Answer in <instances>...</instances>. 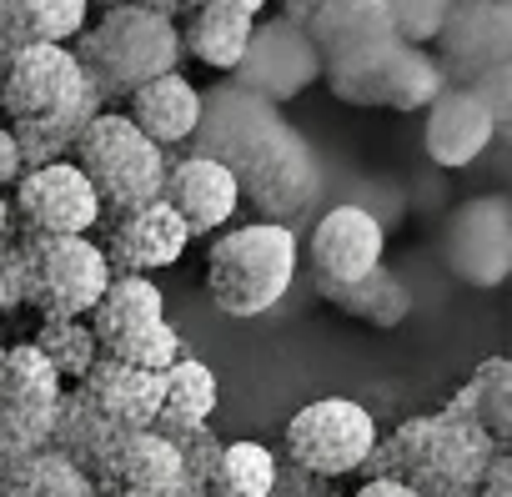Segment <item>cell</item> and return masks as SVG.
Listing matches in <instances>:
<instances>
[{
    "label": "cell",
    "mask_w": 512,
    "mask_h": 497,
    "mask_svg": "<svg viewBox=\"0 0 512 497\" xmlns=\"http://www.w3.org/2000/svg\"><path fill=\"white\" fill-rule=\"evenodd\" d=\"M21 181V156H16V141H11V131L0 126V191L6 186H16Z\"/></svg>",
    "instance_id": "74e56055"
},
{
    "label": "cell",
    "mask_w": 512,
    "mask_h": 497,
    "mask_svg": "<svg viewBox=\"0 0 512 497\" xmlns=\"http://www.w3.org/2000/svg\"><path fill=\"white\" fill-rule=\"evenodd\" d=\"M66 51L76 56L96 101L131 96V91H141L156 76H171L181 66L176 26L156 6H131V0L126 6H106L101 21H91Z\"/></svg>",
    "instance_id": "3957f363"
},
{
    "label": "cell",
    "mask_w": 512,
    "mask_h": 497,
    "mask_svg": "<svg viewBox=\"0 0 512 497\" xmlns=\"http://www.w3.org/2000/svg\"><path fill=\"white\" fill-rule=\"evenodd\" d=\"M121 437H126L121 427H111L106 417H96V412L81 402V392H76V387H66V392H61V402H56V417H51L46 452L66 457L86 482H96V477H101V467L111 462V452H116V442H121Z\"/></svg>",
    "instance_id": "d4e9b609"
},
{
    "label": "cell",
    "mask_w": 512,
    "mask_h": 497,
    "mask_svg": "<svg viewBox=\"0 0 512 497\" xmlns=\"http://www.w3.org/2000/svg\"><path fill=\"white\" fill-rule=\"evenodd\" d=\"M297 277V231L272 221H246L211 241L206 292L221 317H262L272 312Z\"/></svg>",
    "instance_id": "277c9868"
},
{
    "label": "cell",
    "mask_w": 512,
    "mask_h": 497,
    "mask_svg": "<svg viewBox=\"0 0 512 497\" xmlns=\"http://www.w3.org/2000/svg\"><path fill=\"white\" fill-rule=\"evenodd\" d=\"M16 241V297L41 322H86L111 272L91 236H11Z\"/></svg>",
    "instance_id": "5b68a950"
},
{
    "label": "cell",
    "mask_w": 512,
    "mask_h": 497,
    "mask_svg": "<svg viewBox=\"0 0 512 497\" xmlns=\"http://www.w3.org/2000/svg\"><path fill=\"white\" fill-rule=\"evenodd\" d=\"M0 497H96V487L56 452H31L0 477Z\"/></svg>",
    "instance_id": "4dcf8cb0"
},
{
    "label": "cell",
    "mask_w": 512,
    "mask_h": 497,
    "mask_svg": "<svg viewBox=\"0 0 512 497\" xmlns=\"http://www.w3.org/2000/svg\"><path fill=\"white\" fill-rule=\"evenodd\" d=\"M497 452L502 447L487 432H477L467 417L442 407L427 417H407L387 437H377V447L367 452L357 472L362 482L372 477L402 482L412 497H477L487 462Z\"/></svg>",
    "instance_id": "7a4b0ae2"
},
{
    "label": "cell",
    "mask_w": 512,
    "mask_h": 497,
    "mask_svg": "<svg viewBox=\"0 0 512 497\" xmlns=\"http://www.w3.org/2000/svg\"><path fill=\"white\" fill-rule=\"evenodd\" d=\"M106 106L96 101V91L76 96L71 106H61L56 116L46 121H26V126H6L11 141H16V156H21V171H41V166H56V161H71L81 131L101 116Z\"/></svg>",
    "instance_id": "4316f807"
},
{
    "label": "cell",
    "mask_w": 512,
    "mask_h": 497,
    "mask_svg": "<svg viewBox=\"0 0 512 497\" xmlns=\"http://www.w3.org/2000/svg\"><path fill=\"white\" fill-rule=\"evenodd\" d=\"M352 497H412L402 482H387V477H372V482H362Z\"/></svg>",
    "instance_id": "f35d334b"
},
{
    "label": "cell",
    "mask_w": 512,
    "mask_h": 497,
    "mask_svg": "<svg viewBox=\"0 0 512 497\" xmlns=\"http://www.w3.org/2000/svg\"><path fill=\"white\" fill-rule=\"evenodd\" d=\"M151 432H161V437L171 442V452H176V462H181L186 477L211 482V467H216V457H221V442H216L211 427H151Z\"/></svg>",
    "instance_id": "836d02e7"
},
{
    "label": "cell",
    "mask_w": 512,
    "mask_h": 497,
    "mask_svg": "<svg viewBox=\"0 0 512 497\" xmlns=\"http://www.w3.org/2000/svg\"><path fill=\"white\" fill-rule=\"evenodd\" d=\"M307 41L317 51V61H342L372 41H387V0H312V16H307Z\"/></svg>",
    "instance_id": "cb8c5ba5"
},
{
    "label": "cell",
    "mask_w": 512,
    "mask_h": 497,
    "mask_svg": "<svg viewBox=\"0 0 512 497\" xmlns=\"http://www.w3.org/2000/svg\"><path fill=\"white\" fill-rule=\"evenodd\" d=\"M96 221H101L96 191L71 161L21 171L11 201V231L21 226V236H91Z\"/></svg>",
    "instance_id": "5bb4252c"
},
{
    "label": "cell",
    "mask_w": 512,
    "mask_h": 497,
    "mask_svg": "<svg viewBox=\"0 0 512 497\" xmlns=\"http://www.w3.org/2000/svg\"><path fill=\"white\" fill-rule=\"evenodd\" d=\"M462 91H472L477 101H482V111L492 116V126H497V141L512 131V66H492V71H482L477 81H467Z\"/></svg>",
    "instance_id": "e575fe53"
},
{
    "label": "cell",
    "mask_w": 512,
    "mask_h": 497,
    "mask_svg": "<svg viewBox=\"0 0 512 497\" xmlns=\"http://www.w3.org/2000/svg\"><path fill=\"white\" fill-rule=\"evenodd\" d=\"M71 166L86 176V186L96 191V206L101 216H126V211H141L151 201H161V186H166V156L121 116V111H101L76 151H71Z\"/></svg>",
    "instance_id": "8992f818"
},
{
    "label": "cell",
    "mask_w": 512,
    "mask_h": 497,
    "mask_svg": "<svg viewBox=\"0 0 512 497\" xmlns=\"http://www.w3.org/2000/svg\"><path fill=\"white\" fill-rule=\"evenodd\" d=\"M307 246H312V282L347 287V282H357V277L382 267L387 231H382V221L372 211H362L357 201H342L312 226Z\"/></svg>",
    "instance_id": "2e32d148"
},
{
    "label": "cell",
    "mask_w": 512,
    "mask_h": 497,
    "mask_svg": "<svg viewBox=\"0 0 512 497\" xmlns=\"http://www.w3.org/2000/svg\"><path fill=\"white\" fill-rule=\"evenodd\" d=\"M442 21H447V0H387V26H392V41H402V46L427 51V41H437Z\"/></svg>",
    "instance_id": "d6a6232c"
},
{
    "label": "cell",
    "mask_w": 512,
    "mask_h": 497,
    "mask_svg": "<svg viewBox=\"0 0 512 497\" xmlns=\"http://www.w3.org/2000/svg\"><path fill=\"white\" fill-rule=\"evenodd\" d=\"M277 472H282V462L272 457V447H262V442H231V447H221V457L211 467L206 497H272Z\"/></svg>",
    "instance_id": "f546056e"
},
{
    "label": "cell",
    "mask_w": 512,
    "mask_h": 497,
    "mask_svg": "<svg viewBox=\"0 0 512 497\" xmlns=\"http://www.w3.org/2000/svg\"><path fill=\"white\" fill-rule=\"evenodd\" d=\"M101 357L126 362L136 372H166L181 352V332L166 322V297L146 277H111L101 302L86 317Z\"/></svg>",
    "instance_id": "52a82bcc"
},
{
    "label": "cell",
    "mask_w": 512,
    "mask_h": 497,
    "mask_svg": "<svg viewBox=\"0 0 512 497\" xmlns=\"http://www.w3.org/2000/svg\"><path fill=\"white\" fill-rule=\"evenodd\" d=\"M272 497H342L332 482H322V477H307V472H277V487H272Z\"/></svg>",
    "instance_id": "d590c367"
},
{
    "label": "cell",
    "mask_w": 512,
    "mask_h": 497,
    "mask_svg": "<svg viewBox=\"0 0 512 497\" xmlns=\"http://www.w3.org/2000/svg\"><path fill=\"white\" fill-rule=\"evenodd\" d=\"M0 357H6V342H0Z\"/></svg>",
    "instance_id": "ee69618b"
},
{
    "label": "cell",
    "mask_w": 512,
    "mask_h": 497,
    "mask_svg": "<svg viewBox=\"0 0 512 497\" xmlns=\"http://www.w3.org/2000/svg\"><path fill=\"white\" fill-rule=\"evenodd\" d=\"M186 246H191V236H186V226L171 216V206L151 201V206H141V211L111 216L101 257H106V272H111V277H146V282H151V272H166V267L181 262Z\"/></svg>",
    "instance_id": "e0dca14e"
},
{
    "label": "cell",
    "mask_w": 512,
    "mask_h": 497,
    "mask_svg": "<svg viewBox=\"0 0 512 497\" xmlns=\"http://www.w3.org/2000/svg\"><path fill=\"white\" fill-rule=\"evenodd\" d=\"M442 86H467L492 66H512V6L507 0H457L437 31Z\"/></svg>",
    "instance_id": "7c38bea8"
},
{
    "label": "cell",
    "mask_w": 512,
    "mask_h": 497,
    "mask_svg": "<svg viewBox=\"0 0 512 497\" xmlns=\"http://www.w3.org/2000/svg\"><path fill=\"white\" fill-rule=\"evenodd\" d=\"M121 116L166 156V151H176V146H191L196 121H201V91H196L181 71H171V76H156L151 86L131 91Z\"/></svg>",
    "instance_id": "7402d4cb"
},
{
    "label": "cell",
    "mask_w": 512,
    "mask_h": 497,
    "mask_svg": "<svg viewBox=\"0 0 512 497\" xmlns=\"http://www.w3.org/2000/svg\"><path fill=\"white\" fill-rule=\"evenodd\" d=\"M16 307H21V297H16V241L6 236L0 241V317L16 312Z\"/></svg>",
    "instance_id": "8d00e7d4"
},
{
    "label": "cell",
    "mask_w": 512,
    "mask_h": 497,
    "mask_svg": "<svg viewBox=\"0 0 512 497\" xmlns=\"http://www.w3.org/2000/svg\"><path fill=\"white\" fill-rule=\"evenodd\" d=\"M447 412L467 417L477 432H487L502 452L512 447V362L487 357L472 367V377L447 397Z\"/></svg>",
    "instance_id": "484cf974"
},
{
    "label": "cell",
    "mask_w": 512,
    "mask_h": 497,
    "mask_svg": "<svg viewBox=\"0 0 512 497\" xmlns=\"http://www.w3.org/2000/svg\"><path fill=\"white\" fill-rule=\"evenodd\" d=\"M317 297L332 302L342 317H357V322H367V327H397V322H407V312H412V292H407L387 267H377V272H367V277H357V282H347V287L317 282Z\"/></svg>",
    "instance_id": "83f0119b"
},
{
    "label": "cell",
    "mask_w": 512,
    "mask_h": 497,
    "mask_svg": "<svg viewBox=\"0 0 512 497\" xmlns=\"http://www.w3.org/2000/svg\"><path fill=\"white\" fill-rule=\"evenodd\" d=\"M16 462H21V457L11 452V442H6V437H0V477H6V472H11Z\"/></svg>",
    "instance_id": "b9f144b4"
},
{
    "label": "cell",
    "mask_w": 512,
    "mask_h": 497,
    "mask_svg": "<svg viewBox=\"0 0 512 497\" xmlns=\"http://www.w3.org/2000/svg\"><path fill=\"white\" fill-rule=\"evenodd\" d=\"M186 156L226 166L236 196L251 201L272 226H292L297 216H307L322 191L317 156L302 141V131L282 116V106L256 101L231 81L201 91V121Z\"/></svg>",
    "instance_id": "6da1fadb"
},
{
    "label": "cell",
    "mask_w": 512,
    "mask_h": 497,
    "mask_svg": "<svg viewBox=\"0 0 512 497\" xmlns=\"http://www.w3.org/2000/svg\"><path fill=\"white\" fill-rule=\"evenodd\" d=\"M422 146L437 166L462 171V166L482 161L487 146H497V126L472 91L442 86V96L422 111Z\"/></svg>",
    "instance_id": "ffe728a7"
},
{
    "label": "cell",
    "mask_w": 512,
    "mask_h": 497,
    "mask_svg": "<svg viewBox=\"0 0 512 497\" xmlns=\"http://www.w3.org/2000/svg\"><path fill=\"white\" fill-rule=\"evenodd\" d=\"M477 497H512V492H492V487H482V492H477Z\"/></svg>",
    "instance_id": "7bdbcfd3"
},
{
    "label": "cell",
    "mask_w": 512,
    "mask_h": 497,
    "mask_svg": "<svg viewBox=\"0 0 512 497\" xmlns=\"http://www.w3.org/2000/svg\"><path fill=\"white\" fill-rule=\"evenodd\" d=\"M377 437H382L377 417L362 402H352V397H317V402L297 407L292 422H287V462H292V472L337 482V477H352L367 462Z\"/></svg>",
    "instance_id": "9c48e42d"
},
{
    "label": "cell",
    "mask_w": 512,
    "mask_h": 497,
    "mask_svg": "<svg viewBox=\"0 0 512 497\" xmlns=\"http://www.w3.org/2000/svg\"><path fill=\"white\" fill-rule=\"evenodd\" d=\"M161 206H171V216L186 226V236H211L236 216L241 196H236V181L226 166H216L206 156H181V161H166Z\"/></svg>",
    "instance_id": "ac0fdd59"
},
{
    "label": "cell",
    "mask_w": 512,
    "mask_h": 497,
    "mask_svg": "<svg viewBox=\"0 0 512 497\" xmlns=\"http://www.w3.org/2000/svg\"><path fill=\"white\" fill-rule=\"evenodd\" d=\"M181 477V462L161 432H126L91 482L96 497H166Z\"/></svg>",
    "instance_id": "603a6c76"
},
{
    "label": "cell",
    "mask_w": 512,
    "mask_h": 497,
    "mask_svg": "<svg viewBox=\"0 0 512 497\" xmlns=\"http://www.w3.org/2000/svg\"><path fill=\"white\" fill-rule=\"evenodd\" d=\"M6 236H11V196L0 191V241H6Z\"/></svg>",
    "instance_id": "60d3db41"
},
{
    "label": "cell",
    "mask_w": 512,
    "mask_h": 497,
    "mask_svg": "<svg viewBox=\"0 0 512 497\" xmlns=\"http://www.w3.org/2000/svg\"><path fill=\"white\" fill-rule=\"evenodd\" d=\"M166 497H206V482H201V477H186V472H181V477H176V487H171Z\"/></svg>",
    "instance_id": "ab89813d"
},
{
    "label": "cell",
    "mask_w": 512,
    "mask_h": 497,
    "mask_svg": "<svg viewBox=\"0 0 512 497\" xmlns=\"http://www.w3.org/2000/svg\"><path fill=\"white\" fill-rule=\"evenodd\" d=\"M327 86L337 101L347 106H382V111H427L437 96H442V76H437V61L417 46H402V41H372L342 61H327L322 66Z\"/></svg>",
    "instance_id": "ba28073f"
},
{
    "label": "cell",
    "mask_w": 512,
    "mask_h": 497,
    "mask_svg": "<svg viewBox=\"0 0 512 497\" xmlns=\"http://www.w3.org/2000/svg\"><path fill=\"white\" fill-rule=\"evenodd\" d=\"M81 402L121 432H151L161 417V372H136L126 362L96 357V367L76 382Z\"/></svg>",
    "instance_id": "44dd1931"
},
{
    "label": "cell",
    "mask_w": 512,
    "mask_h": 497,
    "mask_svg": "<svg viewBox=\"0 0 512 497\" xmlns=\"http://www.w3.org/2000/svg\"><path fill=\"white\" fill-rule=\"evenodd\" d=\"M61 392L66 387L56 382V372L41 362L31 342L6 347V357H0V437L11 442L16 457L46 452Z\"/></svg>",
    "instance_id": "4fadbf2b"
},
{
    "label": "cell",
    "mask_w": 512,
    "mask_h": 497,
    "mask_svg": "<svg viewBox=\"0 0 512 497\" xmlns=\"http://www.w3.org/2000/svg\"><path fill=\"white\" fill-rule=\"evenodd\" d=\"M216 372L196 357H176L161 372V417L156 427H206V417L216 412Z\"/></svg>",
    "instance_id": "f1b7e54d"
},
{
    "label": "cell",
    "mask_w": 512,
    "mask_h": 497,
    "mask_svg": "<svg viewBox=\"0 0 512 497\" xmlns=\"http://www.w3.org/2000/svg\"><path fill=\"white\" fill-rule=\"evenodd\" d=\"M442 262L467 287H502L512 272V201L502 191H482L462 201L442 226Z\"/></svg>",
    "instance_id": "30bf717a"
},
{
    "label": "cell",
    "mask_w": 512,
    "mask_h": 497,
    "mask_svg": "<svg viewBox=\"0 0 512 497\" xmlns=\"http://www.w3.org/2000/svg\"><path fill=\"white\" fill-rule=\"evenodd\" d=\"M86 76L66 46H31L11 61V71L0 76V126H26L46 121L76 96H86Z\"/></svg>",
    "instance_id": "9a60e30c"
},
{
    "label": "cell",
    "mask_w": 512,
    "mask_h": 497,
    "mask_svg": "<svg viewBox=\"0 0 512 497\" xmlns=\"http://www.w3.org/2000/svg\"><path fill=\"white\" fill-rule=\"evenodd\" d=\"M31 347L41 352V362L56 372L61 387H76L96 367V357H101V347H96V337H91L86 322H41V332L31 337Z\"/></svg>",
    "instance_id": "1f68e13d"
},
{
    "label": "cell",
    "mask_w": 512,
    "mask_h": 497,
    "mask_svg": "<svg viewBox=\"0 0 512 497\" xmlns=\"http://www.w3.org/2000/svg\"><path fill=\"white\" fill-rule=\"evenodd\" d=\"M267 16L262 0H201V6H186V21L176 26L181 56L231 76L241 66V51L251 41V26Z\"/></svg>",
    "instance_id": "d6986e66"
},
{
    "label": "cell",
    "mask_w": 512,
    "mask_h": 497,
    "mask_svg": "<svg viewBox=\"0 0 512 497\" xmlns=\"http://www.w3.org/2000/svg\"><path fill=\"white\" fill-rule=\"evenodd\" d=\"M231 86H241L246 96L267 101V106H282L292 96H302L312 81H322V61L307 41L302 26L272 16V21H256L251 26V41L241 51V66L226 76Z\"/></svg>",
    "instance_id": "8fae6325"
}]
</instances>
